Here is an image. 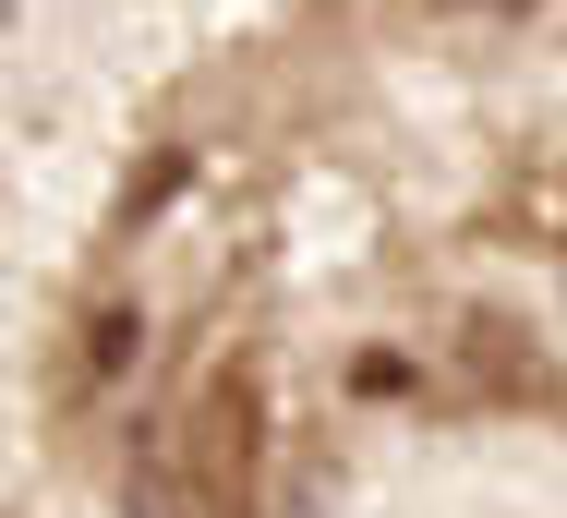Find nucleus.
Listing matches in <instances>:
<instances>
[{
    "label": "nucleus",
    "mask_w": 567,
    "mask_h": 518,
    "mask_svg": "<svg viewBox=\"0 0 567 518\" xmlns=\"http://www.w3.org/2000/svg\"><path fill=\"white\" fill-rule=\"evenodd\" d=\"M169 434H182V470H194L206 518H254L266 507V386H254V362H218Z\"/></svg>",
    "instance_id": "1"
},
{
    "label": "nucleus",
    "mask_w": 567,
    "mask_h": 518,
    "mask_svg": "<svg viewBox=\"0 0 567 518\" xmlns=\"http://www.w3.org/2000/svg\"><path fill=\"white\" fill-rule=\"evenodd\" d=\"M447 374H458V398H495V411H556V362H544V338L519 325V313H495V302H471L447 325Z\"/></svg>",
    "instance_id": "2"
},
{
    "label": "nucleus",
    "mask_w": 567,
    "mask_h": 518,
    "mask_svg": "<svg viewBox=\"0 0 567 518\" xmlns=\"http://www.w3.org/2000/svg\"><path fill=\"white\" fill-rule=\"evenodd\" d=\"M121 518H206L194 470H182V434H169V446H133V470H121Z\"/></svg>",
    "instance_id": "3"
},
{
    "label": "nucleus",
    "mask_w": 567,
    "mask_h": 518,
    "mask_svg": "<svg viewBox=\"0 0 567 518\" xmlns=\"http://www.w3.org/2000/svg\"><path fill=\"white\" fill-rule=\"evenodd\" d=\"M133 350H145V313H133V302H97V313H85V362H73V386H110Z\"/></svg>",
    "instance_id": "4"
},
{
    "label": "nucleus",
    "mask_w": 567,
    "mask_h": 518,
    "mask_svg": "<svg viewBox=\"0 0 567 518\" xmlns=\"http://www.w3.org/2000/svg\"><path fill=\"white\" fill-rule=\"evenodd\" d=\"M157 194H182V157H145V169H133V194H121V217H145Z\"/></svg>",
    "instance_id": "5"
},
{
    "label": "nucleus",
    "mask_w": 567,
    "mask_h": 518,
    "mask_svg": "<svg viewBox=\"0 0 567 518\" xmlns=\"http://www.w3.org/2000/svg\"><path fill=\"white\" fill-rule=\"evenodd\" d=\"M471 12H532V0H471Z\"/></svg>",
    "instance_id": "6"
},
{
    "label": "nucleus",
    "mask_w": 567,
    "mask_h": 518,
    "mask_svg": "<svg viewBox=\"0 0 567 518\" xmlns=\"http://www.w3.org/2000/svg\"><path fill=\"white\" fill-rule=\"evenodd\" d=\"M0 12H12V0H0Z\"/></svg>",
    "instance_id": "7"
}]
</instances>
